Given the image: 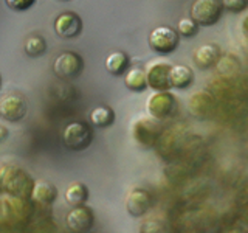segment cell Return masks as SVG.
<instances>
[{
	"label": "cell",
	"mask_w": 248,
	"mask_h": 233,
	"mask_svg": "<svg viewBox=\"0 0 248 233\" xmlns=\"http://www.w3.org/2000/svg\"><path fill=\"white\" fill-rule=\"evenodd\" d=\"M27 101L19 93H8L0 101V116L8 121H19L27 114Z\"/></svg>",
	"instance_id": "obj_9"
},
{
	"label": "cell",
	"mask_w": 248,
	"mask_h": 233,
	"mask_svg": "<svg viewBox=\"0 0 248 233\" xmlns=\"http://www.w3.org/2000/svg\"><path fill=\"white\" fill-rule=\"evenodd\" d=\"M6 137H8V129L0 124V142H2V140H5Z\"/></svg>",
	"instance_id": "obj_27"
},
{
	"label": "cell",
	"mask_w": 248,
	"mask_h": 233,
	"mask_svg": "<svg viewBox=\"0 0 248 233\" xmlns=\"http://www.w3.org/2000/svg\"><path fill=\"white\" fill-rule=\"evenodd\" d=\"M213 104H214L213 97L205 90H199L189 100V111L192 115L199 116V118H203V116H206L211 112Z\"/></svg>",
	"instance_id": "obj_16"
},
{
	"label": "cell",
	"mask_w": 248,
	"mask_h": 233,
	"mask_svg": "<svg viewBox=\"0 0 248 233\" xmlns=\"http://www.w3.org/2000/svg\"><path fill=\"white\" fill-rule=\"evenodd\" d=\"M180 42V34L177 30L168 25H160L154 28L149 34V47L158 54H170L177 50Z\"/></svg>",
	"instance_id": "obj_4"
},
{
	"label": "cell",
	"mask_w": 248,
	"mask_h": 233,
	"mask_svg": "<svg viewBox=\"0 0 248 233\" xmlns=\"http://www.w3.org/2000/svg\"><path fill=\"white\" fill-rule=\"evenodd\" d=\"M65 199L72 207L84 205L89 199V188L82 182H73L65 191Z\"/></svg>",
	"instance_id": "obj_20"
},
{
	"label": "cell",
	"mask_w": 248,
	"mask_h": 233,
	"mask_svg": "<svg viewBox=\"0 0 248 233\" xmlns=\"http://www.w3.org/2000/svg\"><path fill=\"white\" fill-rule=\"evenodd\" d=\"M222 10L220 0H194L191 5V17L199 27H213L220 20Z\"/></svg>",
	"instance_id": "obj_2"
},
{
	"label": "cell",
	"mask_w": 248,
	"mask_h": 233,
	"mask_svg": "<svg viewBox=\"0 0 248 233\" xmlns=\"http://www.w3.org/2000/svg\"><path fill=\"white\" fill-rule=\"evenodd\" d=\"M84 68V61L78 53L64 51L54 59L53 70L56 76L62 80H72V78L79 76Z\"/></svg>",
	"instance_id": "obj_7"
},
{
	"label": "cell",
	"mask_w": 248,
	"mask_h": 233,
	"mask_svg": "<svg viewBox=\"0 0 248 233\" xmlns=\"http://www.w3.org/2000/svg\"><path fill=\"white\" fill-rule=\"evenodd\" d=\"M31 199L41 205H51L58 199V188L48 181H36L31 190Z\"/></svg>",
	"instance_id": "obj_15"
},
{
	"label": "cell",
	"mask_w": 248,
	"mask_h": 233,
	"mask_svg": "<svg viewBox=\"0 0 248 233\" xmlns=\"http://www.w3.org/2000/svg\"><path fill=\"white\" fill-rule=\"evenodd\" d=\"M175 109V97L169 90H154L146 101V111L152 118L163 120Z\"/></svg>",
	"instance_id": "obj_5"
},
{
	"label": "cell",
	"mask_w": 248,
	"mask_h": 233,
	"mask_svg": "<svg viewBox=\"0 0 248 233\" xmlns=\"http://www.w3.org/2000/svg\"><path fill=\"white\" fill-rule=\"evenodd\" d=\"M30 207L25 199L11 194L0 196V222H20L28 216Z\"/></svg>",
	"instance_id": "obj_6"
},
{
	"label": "cell",
	"mask_w": 248,
	"mask_h": 233,
	"mask_svg": "<svg viewBox=\"0 0 248 233\" xmlns=\"http://www.w3.org/2000/svg\"><path fill=\"white\" fill-rule=\"evenodd\" d=\"M169 80H170V87L183 90V89H188L194 83V73H192L191 67L185 66V64H175L170 67Z\"/></svg>",
	"instance_id": "obj_17"
},
{
	"label": "cell",
	"mask_w": 248,
	"mask_h": 233,
	"mask_svg": "<svg viewBox=\"0 0 248 233\" xmlns=\"http://www.w3.org/2000/svg\"><path fill=\"white\" fill-rule=\"evenodd\" d=\"M46 50V42L42 36H31L25 41V53L31 58L42 56Z\"/></svg>",
	"instance_id": "obj_22"
},
{
	"label": "cell",
	"mask_w": 248,
	"mask_h": 233,
	"mask_svg": "<svg viewBox=\"0 0 248 233\" xmlns=\"http://www.w3.org/2000/svg\"><path fill=\"white\" fill-rule=\"evenodd\" d=\"M126 208L130 216L140 217L151 208V196L143 188H134L126 199Z\"/></svg>",
	"instance_id": "obj_13"
},
{
	"label": "cell",
	"mask_w": 248,
	"mask_h": 233,
	"mask_svg": "<svg viewBox=\"0 0 248 233\" xmlns=\"http://www.w3.org/2000/svg\"><path fill=\"white\" fill-rule=\"evenodd\" d=\"M34 181L17 165H3L0 168V186L11 196L28 199L31 198Z\"/></svg>",
	"instance_id": "obj_1"
},
{
	"label": "cell",
	"mask_w": 248,
	"mask_h": 233,
	"mask_svg": "<svg viewBox=\"0 0 248 233\" xmlns=\"http://www.w3.org/2000/svg\"><path fill=\"white\" fill-rule=\"evenodd\" d=\"M5 2L14 11H25L34 5L36 0H5Z\"/></svg>",
	"instance_id": "obj_26"
},
{
	"label": "cell",
	"mask_w": 248,
	"mask_h": 233,
	"mask_svg": "<svg viewBox=\"0 0 248 233\" xmlns=\"http://www.w3.org/2000/svg\"><path fill=\"white\" fill-rule=\"evenodd\" d=\"M61 2H70V0H61Z\"/></svg>",
	"instance_id": "obj_28"
},
{
	"label": "cell",
	"mask_w": 248,
	"mask_h": 233,
	"mask_svg": "<svg viewBox=\"0 0 248 233\" xmlns=\"http://www.w3.org/2000/svg\"><path fill=\"white\" fill-rule=\"evenodd\" d=\"M199 25L192 17H182L177 23V33L183 37H191L197 33Z\"/></svg>",
	"instance_id": "obj_23"
},
{
	"label": "cell",
	"mask_w": 248,
	"mask_h": 233,
	"mask_svg": "<svg viewBox=\"0 0 248 233\" xmlns=\"http://www.w3.org/2000/svg\"><path fill=\"white\" fill-rule=\"evenodd\" d=\"M93 140V132L89 124L82 121H73L62 132V142L72 151H84Z\"/></svg>",
	"instance_id": "obj_3"
},
{
	"label": "cell",
	"mask_w": 248,
	"mask_h": 233,
	"mask_svg": "<svg viewBox=\"0 0 248 233\" xmlns=\"http://www.w3.org/2000/svg\"><path fill=\"white\" fill-rule=\"evenodd\" d=\"M194 64L199 68L205 70L209 67H214L220 59V49L216 44H203L194 51Z\"/></svg>",
	"instance_id": "obj_14"
},
{
	"label": "cell",
	"mask_w": 248,
	"mask_h": 233,
	"mask_svg": "<svg viewBox=\"0 0 248 233\" xmlns=\"http://www.w3.org/2000/svg\"><path fill=\"white\" fill-rule=\"evenodd\" d=\"M0 83H2V80H0Z\"/></svg>",
	"instance_id": "obj_29"
},
{
	"label": "cell",
	"mask_w": 248,
	"mask_h": 233,
	"mask_svg": "<svg viewBox=\"0 0 248 233\" xmlns=\"http://www.w3.org/2000/svg\"><path fill=\"white\" fill-rule=\"evenodd\" d=\"M106 68L115 76L124 75L129 68V56L124 51H113L106 58Z\"/></svg>",
	"instance_id": "obj_19"
},
{
	"label": "cell",
	"mask_w": 248,
	"mask_h": 233,
	"mask_svg": "<svg viewBox=\"0 0 248 233\" xmlns=\"http://www.w3.org/2000/svg\"><path fill=\"white\" fill-rule=\"evenodd\" d=\"M124 84L132 92H143L144 89H147L146 70L141 67L127 68V72L124 73Z\"/></svg>",
	"instance_id": "obj_18"
},
{
	"label": "cell",
	"mask_w": 248,
	"mask_h": 233,
	"mask_svg": "<svg viewBox=\"0 0 248 233\" xmlns=\"http://www.w3.org/2000/svg\"><path fill=\"white\" fill-rule=\"evenodd\" d=\"M54 31L62 39H73L78 37L82 31V20L73 11L61 13L54 20Z\"/></svg>",
	"instance_id": "obj_10"
},
{
	"label": "cell",
	"mask_w": 248,
	"mask_h": 233,
	"mask_svg": "<svg viewBox=\"0 0 248 233\" xmlns=\"http://www.w3.org/2000/svg\"><path fill=\"white\" fill-rule=\"evenodd\" d=\"M170 66L169 62L157 59L151 61L146 67V78H147V87L154 90H169L170 89Z\"/></svg>",
	"instance_id": "obj_8"
},
{
	"label": "cell",
	"mask_w": 248,
	"mask_h": 233,
	"mask_svg": "<svg viewBox=\"0 0 248 233\" xmlns=\"http://www.w3.org/2000/svg\"><path fill=\"white\" fill-rule=\"evenodd\" d=\"M90 121L96 128H108L115 121V112L108 106H98L90 112Z\"/></svg>",
	"instance_id": "obj_21"
},
{
	"label": "cell",
	"mask_w": 248,
	"mask_h": 233,
	"mask_svg": "<svg viewBox=\"0 0 248 233\" xmlns=\"http://www.w3.org/2000/svg\"><path fill=\"white\" fill-rule=\"evenodd\" d=\"M140 233H163V224L157 219H147L140 227Z\"/></svg>",
	"instance_id": "obj_25"
},
{
	"label": "cell",
	"mask_w": 248,
	"mask_h": 233,
	"mask_svg": "<svg viewBox=\"0 0 248 233\" xmlns=\"http://www.w3.org/2000/svg\"><path fill=\"white\" fill-rule=\"evenodd\" d=\"M222 6L231 13H240L248 8V0H220Z\"/></svg>",
	"instance_id": "obj_24"
},
{
	"label": "cell",
	"mask_w": 248,
	"mask_h": 233,
	"mask_svg": "<svg viewBox=\"0 0 248 233\" xmlns=\"http://www.w3.org/2000/svg\"><path fill=\"white\" fill-rule=\"evenodd\" d=\"M93 224H95V215L90 207L78 205L73 207L72 212L67 215V225L68 229L75 233H85L89 232Z\"/></svg>",
	"instance_id": "obj_11"
},
{
	"label": "cell",
	"mask_w": 248,
	"mask_h": 233,
	"mask_svg": "<svg viewBox=\"0 0 248 233\" xmlns=\"http://www.w3.org/2000/svg\"><path fill=\"white\" fill-rule=\"evenodd\" d=\"M132 134L140 145L149 148L155 143L158 135V126L155 123V118H140L132 126Z\"/></svg>",
	"instance_id": "obj_12"
}]
</instances>
